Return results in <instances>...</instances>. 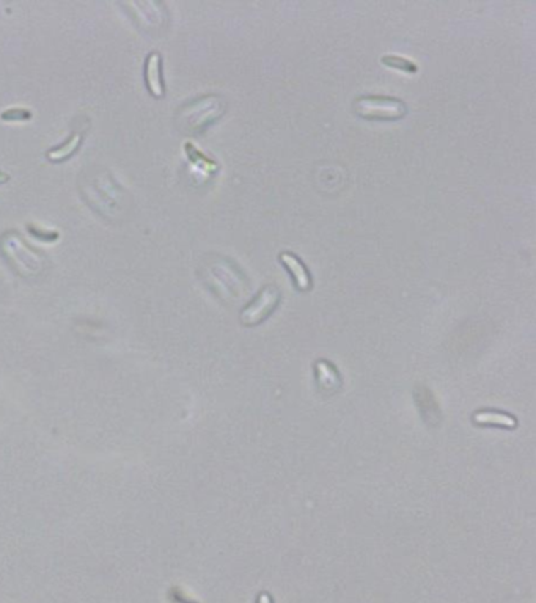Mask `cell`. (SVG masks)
Masks as SVG:
<instances>
[{
    "mask_svg": "<svg viewBox=\"0 0 536 603\" xmlns=\"http://www.w3.org/2000/svg\"><path fill=\"white\" fill-rule=\"evenodd\" d=\"M90 126H91V121L87 115L76 117L73 121V129L69 132V136L57 146H52V148L47 150L46 153L47 160H51L54 164H62L65 162V160L71 159L74 154L81 150Z\"/></svg>",
    "mask_w": 536,
    "mask_h": 603,
    "instance_id": "cell-7",
    "label": "cell"
},
{
    "mask_svg": "<svg viewBox=\"0 0 536 603\" xmlns=\"http://www.w3.org/2000/svg\"><path fill=\"white\" fill-rule=\"evenodd\" d=\"M474 422L477 424H496L506 427V429H514L518 426V422L511 415L502 412H494V410H483L477 412L474 415Z\"/></svg>",
    "mask_w": 536,
    "mask_h": 603,
    "instance_id": "cell-11",
    "label": "cell"
},
{
    "mask_svg": "<svg viewBox=\"0 0 536 603\" xmlns=\"http://www.w3.org/2000/svg\"><path fill=\"white\" fill-rule=\"evenodd\" d=\"M227 112V100L219 93L194 97L176 109L175 124L181 134L195 137L203 134Z\"/></svg>",
    "mask_w": 536,
    "mask_h": 603,
    "instance_id": "cell-3",
    "label": "cell"
},
{
    "mask_svg": "<svg viewBox=\"0 0 536 603\" xmlns=\"http://www.w3.org/2000/svg\"><path fill=\"white\" fill-rule=\"evenodd\" d=\"M0 118L5 121H25L32 118V112L27 109H8L2 112Z\"/></svg>",
    "mask_w": 536,
    "mask_h": 603,
    "instance_id": "cell-14",
    "label": "cell"
},
{
    "mask_svg": "<svg viewBox=\"0 0 536 603\" xmlns=\"http://www.w3.org/2000/svg\"><path fill=\"white\" fill-rule=\"evenodd\" d=\"M281 292L279 286L267 285L261 289L255 297L247 304L241 311V322L245 327L257 326L271 316V313L276 310L280 304Z\"/></svg>",
    "mask_w": 536,
    "mask_h": 603,
    "instance_id": "cell-6",
    "label": "cell"
},
{
    "mask_svg": "<svg viewBox=\"0 0 536 603\" xmlns=\"http://www.w3.org/2000/svg\"><path fill=\"white\" fill-rule=\"evenodd\" d=\"M77 182L82 200L104 220L117 223L129 214L131 195L107 168L88 167Z\"/></svg>",
    "mask_w": 536,
    "mask_h": 603,
    "instance_id": "cell-1",
    "label": "cell"
},
{
    "mask_svg": "<svg viewBox=\"0 0 536 603\" xmlns=\"http://www.w3.org/2000/svg\"><path fill=\"white\" fill-rule=\"evenodd\" d=\"M279 261L288 272H290L293 282L299 291L305 292L312 289L313 286L312 275H310L307 265L299 256H296L294 253H291V251H281L279 255Z\"/></svg>",
    "mask_w": 536,
    "mask_h": 603,
    "instance_id": "cell-9",
    "label": "cell"
},
{
    "mask_svg": "<svg viewBox=\"0 0 536 603\" xmlns=\"http://www.w3.org/2000/svg\"><path fill=\"white\" fill-rule=\"evenodd\" d=\"M380 63H383V65H385V66H389V68L400 69V71L407 73V74H415L419 71L417 63L409 60V59L401 57V55L385 54V55H383V57H380Z\"/></svg>",
    "mask_w": 536,
    "mask_h": 603,
    "instance_id": "cell-12",
    "label": "cell"
},
{
    "mask_svg": "<svg viewBox=\"0 0 536 603\" xmlns=\"http://www.w3.org/2000/svg\"><path fill=\"white\" fill-rule=\"evenodd\" d=\"M8 179H10V174L0 172V184H4V182H6Z\"/></svg>",
    "mask_w": 536,
    "mask_h": 603,
    "instance_id": "cell-17",
    "label": "cell"
},
{
    "mask_svg": "<svg viewBox=\"0 0 536 603\" xmlns=\"http://www.w3.org/2000/svg\"><path fill=\"white\" fill-rule=\"evenodd\" d=\"M315 371H316V381L320 383V388L324 391H335L340 388L342 385V378L340 374H338V371L332 366V363H329L326 360H318L315 364Z\"/></svg>",
    "mask_w": 536,
    "mask_h": 603,
    "instance_id": "cell-10",
    "label": "cell"
},
{
    "mask_svg": "<svg viewBox=\"0 0 536 603\" xmlns=\"http://www.w3.org/2000/svg\"><path fill=\"white\" fill-rule=\"evenodd\" d=\"M185 148H186L189 159L192 160L194 164H203V167L206 168V170H214V168H217V164L214 162V160H209L206 156H204V154H202L199 150H197L190 142H187L185 145Z\"/></svg>",
    "mask_w": 536,
    "mask_h": 603,
    "instance_id": "cell-13",
    "label": "cell"
},
{
    "mask_svg": "<svg viewBox=\"0 0 536 603\" xmlns=\"http://www.w3.org/2000/svg\"><path fill=\"white\" fill-rule=\"evenodd\" d=\"M199 273L203 283L223 302L241 300L250 289V282L244 270L227 256L208 255L202 261Z\"/></svg>",
    "mask_w": 536,
    "mask_h": 603,
    "instance_id": "cell-2",
    "label": "cell"
},
{
    "mask_svg": "<svg viewBox=\"0 0 536 603\" xmlns=\"http://www.w3.org/2000/svg\"><path fill=\"white\" fill-rule=\"evenodd\" d=\"M258 603H272V600L269 597V594H266V592L260 594L258 595Z\"/></svg>",
    "mask_w": 536,
    "mask_h": 603,
    "instance_id": "cell-16",
    "label": "cell"
},
{
    "mask_svg": "<svg viewBox=\"0 0 536 603\" xmlns=\"http://www.w3.org/2000/svg\"><path fill=\"white\" fill-rule=\"evenodd\" d=\"M0 256L10 265L15 273L23 277L38 275L43 272V265L49 264L45 253L27 244L18 231L10 229L0 236Z\"/></svg>",
    "mask_w": 536,
    "mask_h": 603,
    "instance_id": "cell-4",
    "label": "cell"
},
{
    "mask_svg": "<svg viewBox=\"0 0 536 603\" xmlns=\"http://www.w3.org/2000/svg\"><path fill=\"white\" fill-rule=\"evenodd\" d=\"M352 110L368 121H398L407 115V104L387 95H362L352 102Z\"/></svg>",
    "mask_w": 536,
    "mask_h": 603,
    "instance_id": "cell-5",
    "label": "cell"
},
{
    "mask_svg": "<svg viewBox=\"0 0 536 603\" xmlns=\"http://www.w3.org/2000/svg\"><path fill=\"white\" fill-rule=\"evenodd\" d=\"M145 87L153 97H162L165 95V82L162 74V55L153 51L146 55L144 65Z\"/></svg>",
    "mask_w": 536,
    "mask_h": 603,
    "instance_id": "cell-8",
    "label": "cell"
},
{
    "mask_svg": "<svg viewBox=\"0 0 536 603\" xmlns=\"http://www.w3.org/2000/svg\"><path fill=\"white\" fill-rule=\"evenodd\" d=\"M30 231V233L35 236V237H40V239H43V241H47V242H52V241H57V237H59V233L57 231H49V229H37V227L35 225H29V228H27Z\"/></svg>",
    "mask_w": 536,
    "mask_h": 603,
    "instance_id": "cell-15",
    "label": "cell"
}]
</instances>
